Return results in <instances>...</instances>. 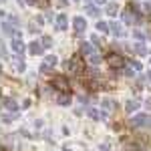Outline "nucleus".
Masks as SVG:
<instances>
[{"label": "nucleus", "instance_id": "nucleus-9", "mask_svg": "<svg viewBox=\"0 0 151 151\" xmlns=\"http://www.w3.org/2000/svg\"><path fill=\"white\" fill-rule=\"evenodd\" d=\"M95 2H97V4H103V2H105V0H95Z\"/></svg>", "mask_w": 151, "mask_h": 151}, {"label": "nucleus", "instance_id": "nucleus-8", "mask_svg": "<svg viewBox=\"0 0 151 151\" xmlns=\"http://www.w3.org/2000/svg\"><path fill=\"white\" fill-rule=\"evenodd\" d=\"M107 10H109V14H115V12H117V6H113V4H111Z\"/></svg>", "mask_w": 151, "mask_h": 151}, {"label": "nucleus", "instance_id": "nucleus-2", "mask_svg": "<svg viewBox=\"0 0 151 151\" xmlns=\"http://www.w3.org/2000/svg\"><path fill=\"white\" fill-rule=\"evenodd\" d=\"M107 60H109V65H111L113 69H121V67L125 65V58L121 57V55H115V52H111V55L107 57Z\"/></svg>", "mask_w": 151, "mask_h": 151}, {"label": "nucleus", "instance_id": "nucleus-6", "mask_svg": "<svg viewBox=\"0 0 151 151\" xmlns=\"http://www.w3.org/2000/svg\"><path fill=\"white\" fill-rule=\"evenodd\" d=\"M40 50H42V48L38 47V42H32V45H30V52H32V55H38Z\"/></svg>", "mask_w": 151, "mask_h": 151}, {"label": "nucleus", "instance_id": "nucleus-7", "mask_svg": "<svg viewBox=\"0 0 151 151\" xmlns=\"http://www.w3.org/2000/svg\"><path fill=\"white\" fill-rule=\"evenodd\" d=\"M55 63H57V58H55V57H48V58H47V65H50V67H52Z\"/></svg>", "mask_w": 151, "mask_h": 151}, {"label": "nucleus", "instance_id": "nucleus-5", "mask_svg": "<svg viewBox=\"0 0 151 151\" xmlns=\"http://www.w3.org/2000/svg\"><path fill=\"white\" fill-rule=\"evenodd\" d=\"M58 28H60V30H65V28H67V16H65V14H60V16H58Z\"/></svg>", "mask_w": 151, "mask_h": 151}, {"label": "nucleus", "instance_id": "nucleus-1", "mask_svg": "<svg viewBox=\"0 0 151 151\" xmlns=\"http://www.w3.org/2000/svg\"><path fill=\"white\" fill-rule=\"evenodd\" d=\"M52 87H57L58 91H63V93H67L70 89L69 81H67V77H60V75H57V77H52Z\"/></svg>", "mask_w": 151, "mask_h": 151}, {"label": "nucleus", "instance_id": "nucleus-4", "mask_svg": "<svg viewBox=\"0 0 151 151\" xmlns=\"http://www.w3.org/2000/svg\"><path fill=\"white\" fill-rule=\"evenodd\" d=\"M48 2H50V0H28V4H35L38 8H47Z\"/></svg>", "mask_w": 151, "mask_h": 151}, {"label": "nucleus", "instance_id": "nucleus-3", "mask_svg": "<svg viewBox=\"0 0 151 151\" xmlns=\"http://www.w3.org/2000/svg\"><path fill=\"white\" fill-rule=\"evenodd\" d=\"M85 26H87V22L83 20L81 16H77V18H75V28H77V30L81 32V30H85Z\"/></svg>", "mask_w": 151, "mask_h": 151}]
</instances>
